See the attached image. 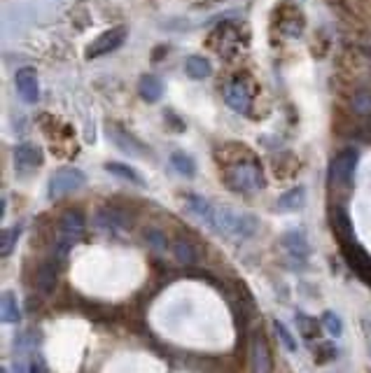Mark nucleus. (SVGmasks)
<instances>
[{
  "label": "nucleus",
  "mask_w": 371,
  "mask_h": 373,
  "mask_svg": "<svg viewBox=\"0 0 371 373\" xmlns=\"http://www.w3.org/2000/svg\"><path fill=\"white\" fill-rule=\"evenodd\" d=\"M184 72L191 77V79H206L213 75V63L206 59V57H199V54H191L184 61Z\"/></svg>",
  "instance_id": "6ab92c4d"
},
{
  "label": "nucleus",
  "mask_w": 371,
  "mask_h": 373,
  "mask_svg": "<svg viewBox=\"0 0 371 373\" xmlns=\"http://www.w3.org/2000/svg\"><path fill=\"white\" fill-rule=\"evenodd\" d=\"M339 243H341L343 256H345V261L350 264V268L371 287V256L364 252L360 245H357L355 238H350V241H339Z\"/></svg>",
  "instance_id": "0eeeda50"
},
{
  "label": "nucleus",
  "mask_w": 371,
  "mask_h": 373,
  "mask_svg": "<svg viewBox=\"0 0 371 373\" xmlns=\"http://www.w3.org/2000/svg\"><path fill=\"white\" fill-rule=\"evenodd\" d=\"M225 185L231 189L234 194H255L259 189L267 187L264 180L262 163L255 157L240 159V161L231 163L225 170Z\"/></svg>",
  "instance_id": "f03ea898"
},
{
  "label": "nucleus",
  "mask_w": 371,
  "mask_h": 373,
  "mask_svg": "<svg viewBox=\"0 0 371 373\" xmlns=\"http://www.w3.org/2000/svg\"><path fill=\"white\" fill-rule=\"evenodd\" d=\"M323 327H325L332 336H341V334H343L341 317H339L336 313H332V310H327V313L323 315Z\"/></svg>",
  "instance_id": "c85d7f7f"
},
{
  "label": "nucleus",
  "mask_w": 371,
  "mask_h": 373,
  "mask_svg": "<svg viewBox=\"0 0 371 373\" xmlns=\"http://www.w3.org/2000/svg\"><path fill=\"white\" fill-rule=\"evenodd\" d=\"M105 170H108V173H113V175H117V177H120V180H126V182H131V185L145 187V180H143V177L135 173V168L126 166V163L108 161V163H105Z\"/></svg>",
  "instance_id": "aec40b11"
},
{
  "label": "nucleus",
  "mask_w": 371,
  "mask_h": 373,
  "mask_svg": "<svg viewBox=\"0 0 371 373\" xmlns=\"http://www.w3.org/2000/svg\"><path fill=\"white\" fill-rule=\"evenodd\" d=\"M274 329H276V334H278V341H280L283 343V347H285L287 352H296V339L292 336V332H289V329L285 327V324H283L280 320H276L274 322Z\"/></svg>",
  "instance_id": "a878e982"
},
{
  "label": "nucleus",
  "mask_w": 371,
  "mask_h": 373,
  "mask_svg": "<svg viewBox=\"0 0 371 373\" xmlns=\"http://www.w3.org/2000/svg\"><path fill=\"white\" fill-rule=\"evenodd\" d=\"M42 150L35 148L30 143H23L19 148H15V166L19 170H33L42 163Z\"/></svg>",
  "instance_id": "4468645a"
},
{
  "label": "nucleus",
  "mask_w": 371,
  "mask_h": 373,
  "mask_svg": "<svg viewBox=\"0 0 371 373\" xmlns=\"http://www.w3.org/2000/svg\"><path fill=\"white\" fill-rule=\"evenodd\" d=\"M171 166L184 177H194L196 175L194 159H191L189 154H184V152H173V154H171Z\"/></svg>",
  "instance_id": "5701e85b"
},
{
  "label": "nucleus",
  "mask_w": 371,
  "mask_h": 373,
  "mask_svg": "<svg viewBox=\"0 0 371 373\" xmlns=\"http://www.w3.org/2000/svg\"><path fill=\"white\" fill-rule=\"evenodd\" d=\"M0 317H3L5 324L21 322V310H19V301H17L15 292L5 290L3 296H0Z\"/></svg>",
  "instance_id": "dca6fc26"
},
{
  "label": "nucleus",
  "mask_w": 371,
  "mask_h": 373,
  "mask_svg": "<svg viewBox=\"0 0 371 373\" xmlns=\"http://www.w3.org/2000/svg\"><path fill=\"white\" fill-rule=\"evenodd\" d=\"M367 50H369V52H371V38H369V40H367Z\"/></svg>",
  "instance_id": "473e14b6"
},
{
  "label": "nucleus",
  "mask_w": 371,
  "mask_h": 373,
  "mask_svg": "<svg viewBox=\"0 0 371 373\" xmlns=\"http://www.w3.org/2000/svg\"><path fill=\"white\" fill-rule=\"evenodd\" d=\"M59 280V271H57V261H45L38 268V275H35V283H38V290L42 294H52L54 287H57Z\"/></svg>",
  "instance_id": "f3484780"
},
{
  "label": "nucleus",
  "mask_w": 371,
  "mask_h": 373,
  "mask_svg": "<svg viewBox=\"0 0 371 373\" xmlns=\"http://www.w3.org/2000/svg\"><path fill=\"white\" fill-rule=\"evenodd\" d=\"M225 103L238 114L250 112L252 110V94H250V89L245 87V82H240V79H236V82H229L225 87Z\"/></svg>",
  "instance_id": "9b49d317"
},
{
  "label": "nucleus",
  "mask_w": 371,
  "mask_h": 373,
  "mask_svg": "<svg viewBox=\"0 0 371 373\" xmlns=\"http://www.w3.org/2000/svg\"><path fill=\"white\" fill-rule=\"evenodd\" d=\"M145 241H147V245L154 248V250H159V252L169 248V238H166V234H164L162 229H154V226L145 231Z\"/></svg>",
  "instance_id": "cd10ccee"
},
{
  "label": "nucleus",
  "mask_w": 371,
  "mask_h": 373,
  "mask_svg": "<svg viewBox=\"0 0 371 373\" xmlns=\"http://www.w3.org/2000/svg\"><path fill=\"white\" fill-rule=\"evenodd\" d=\"M86 185V175L75 166H64L49 177V199H61Z\"/></svg>",
  "instance_id": "39448f33"
},
{
  "label": "nucleus",
  "mask_w": 371,
  "mask_h": 373,
  "mask_svg": "<svg viewBox=\"0 0 371 373\" xmlns=\"http://www.w3.org/2000/svg\"><path fill=\"white\" fill-rule=\"evenodd\" d=\"M171 250H173V256H175L178 264H182V266H194L196 264L194 248H191V243L184 241V238H175Z\"/></svg>",
  "instance_id": "412c9836"
},
{
  "label": "nucleus",
  "mask_w": 371,
  "mask_h": 373,
  "mask_svg": "<svg viewBox=\"0 0 371 373\" xmlns=\"http://www.w3.org/2000/svg\"><path fill=\"white\" fill-rule=\"evenodd\" d=\"M313 354L315 359H318V364H327L336 357V347H334V343H330V341H318L313 347Z\"/></svg>",
  "instance_id": "bb28decb"
},
{
  "label": "nucleus",
  "mask_w": 371,
  "mask_h": 373,
  "mask_svg": "<svg viewBox=\"0 0 371 373\" xmlns=\"http://www.w3.org/2000/svg\"><path fill=\"white\" fill-rule=\"evenodd\" d=\"M250 369L252 373H271L274 371V357H271L269 343L264 334H252L250 339Z\"/></svg>",
  "instance_id": "9d476101"
},
{
  "label": "nucleus",
  "mask_w": 371,
  "mask_h": 373,
  "mask_svg": "<svg viewBox=\"0 0 371 373\" xmlns=\"http://www.w3.org/2000/svg\"><path fill=\"white\" fill-rule=\"evenodd\" d=\"M357 161H360V152L355 148H345L332 159L330 163V185L336 189H348L355 177Z\"/></svg>",
  "instance_id": "20e7f679"
},
{
  "label": "nucleus",
  "mask_w": 371,
  "mask_h": 373,
  "mask_svg": "<svg viewBox=\"0 0 371 373\" xmlns=\"http://www.w3.org/2000/svg\"><path fill=\"white\" fill-rule=\"evenodd\" d=\"M364 329H367V334H369V350H371V327L369 324H364Z\"/></svg>",
  "instance_id": "2f4dec72"
},
{
  "label": "nucleus",
  "mask_w": 371,
  "mask_h": 373,
  "mask_svg": "<svg viewBox=\"0 0 371 373\" xmlns=\"http://www.w3.org/2000/svg\"><path fill=\"white\" fill-rule=\"evenodd\" d=\"M138 94L140 99L147 103H157L164 94V84L157 75H143L138 82Z\"/></svg>",
  "instance_id": "a211bd4d"
},
{
  "label": "nucleus",
  "mask_w": 371,
  "mask_h": 373,
  "mask_svg": "<svg viewBox=\"0 0 371 373\" xmlns=\"http://www.w3.org/2000/svg\"><path fill=\"white\" fill-rule=\"evenodd\" d=\"M126 26H115L110 30H105L101 33L98 38H94L89 47H86V59H98V57H105V54L120 50L124 45V40H126Z\"/></svg>",
  "instance_id": "423d86ee"
},
{
  "label": "nucleus",
  "mask_w": 371,
  "mask_h": 373,
  "mask_svg": "<svg viewBox=\"0 0 371 373\" xmlns=\"http://www.w3.org/2000/svg\"><path fill=\"white\" fill-rule=\"evenodd\" d=\"M19 236H21V226H10V229L3 231V236H0V254L3 256H10L15 252L17 243H19Z\"/></svg>",
  "instance_id": "b1692460"
},
{
  "label": "nucleus",
  "mask_w": 371,
  "mask_h": 373,
  "mask_svg": "<svg viewBox=\"0 0 371 373\" xmlns=\"http://www.w3.org/2000/svg\"><path fill=\"white\" fill-rule=\"evenodd\" d=\"M94 226L103 234H117V231H126L131 226V217L117 208H98L94 215Z\"/></svg>",
  "instance_id": "1a4fd4ad"
},
{
  "label": "nucleus",
  "mask_w": 371,
  "mask_h": 373,
  "mask_svg": "<svg viewBox=\"0 0 371 373\" xmlns=\"http://www.w3.org/2000/svg\"><path fill=\"white\" fill-rule=\"evenodd\" d=\"M30 373H42V364H40V362H35L33 366H30Z\"/></svg>",
  "instance_id": "7c9ffc66"
},
{
  "label": "nucleus",
  "mask_w": 371,
  "mask_h": 373,
  "mask_svg": "<svg viewBox=\"0 0 371 373\" xmlns=\"http://www.w3.org/2000/svg\"><path fill=\"white\" fill-rule=\"evenodd\" d=\"M196 5H218V3H225V0H194Z\"/></svg>",
  "instance_id": "c756f323"
},
{
  "label": "nucleus",
  "mask_w": 371,
  "mask_h": 373,
  "mask_svg": "<svg viewBox=\"0 0 371 373\" xmlns=\"http://www.w3.org/2000/svg\"><path fill=\"white\" fill-rule=\"evenodd\" d=\"M184 203H187V210L196 219H199V222L210 224V219H213V212H215V205L210 203L208 199L196 196V194H187V196H184Z\"/></svg>",
  "instance_id": "2eb2a0df"
},
{
  "label": "nucleus",
  "mask_w": 371,
  "mask_h": 373,
  "mask_svg": "<svg viewBox=\"0 0 371 373\" xmlns=\"http://www.w3.org/2000/svg\"><path fill=\"white\" fill-rule=\"evenodd\" d=\"M86 229L84 215L79 210H68L59 222L57 236H54V254L57 259H66L70 254V250L82 241Z\"/></svg>",
  "instance_id": "7ed1b4c3"
},
{
  "label": "nucleus",
  "mask_w": 371,
  "mask_h": 373,
  "mask_svg": "<svg viewBox=\"0 0 371 373\" xmlns=\"http://www.w3.org/2000/svg\"><path fill=\"white\" fill-rule=\"evenodd\" d=\"M15 84L19 96L26 103H38L40 99V84H38V72L33 68H19L15 75Z\"/></svg>",
  "instance_id": "f8f14e48"
},
{
  "label": "nucleus",
  "mask_w": 371,
  "mask_h": 373,
  "mask_svg": "<svg viewBox=\"0 0 371 373\" xmlns=\"http://www.w3.org/2000/svg\"><path fill=\"white\" fill-rule=\"evenodd\" d=\"M304 203H306V189L301 185L289 189V192H285L278 199V208L280 210H299V208H304Z\"/></svg>",
  "instance_id": "4be33fe9"
},
{
  "label": "nucleus",
  "mask_w": 371,
  "mask_h": 373,
  "mask_svg": "<svg viewBox=\"0 0 371 373\" xmlns=\"http://www.w3.org/2000/svg\"><path fill=\"white\" fill-rule=\"evenodd\" d=\"M210 229L218 234L231 238V241H247L257 234L259 222L257 217L247 215V212H238L234 208H220L215 205L213 219H210Z\"/></svg>",
  "instance_id": "f257e3e1"
},
{
  "label": "nucleus",
  "mask_w": 371,
  "mask_h": 373,
  "mask_svg": "<svg viewBox=\"0 0 371 373\" xmlns=\"http://www.w3.org/2000/svg\"><path fill=\"white\" fill-rule=\"evenodd\" d=\"M280 250L287 254L289 264H304L308 254H311V243H308V238L301 231L292 229L280 236Z\"/></svg>",
  "instance_id": "6e6552de"
},
{
  "label": "nucleus",
  "mask_w": 371,
  "mask_h": 373,
  "mask_svg": "<svg viewBox=\"0 0 371 373\" xmlns=\"http://www.w3.org/2000/svg\"><path fill=\"white\" fill-rule=\"evenodd\" d=\"M296 327H299V332L304 339H315L318 341V336H320V322L315 320V317L311 315H306V313H296Z\"/></svg>",
  "instance_id": "393cba45"
},
{
  "label": "nucleus",
  "mask_w": 371,
  "mask_h": 373,
  "mask_svg": "<svg viewBox=\"0 0 371 373\" xmlns=\"http://www.w3.org/2000/svg\"><path fill=\"white\" fill-rule=\"evenodd\" d=\"M108 138L113 140V143H115L122 152H126V154L145 157V145L138 143V140H135L131 133L124 131V128H120V126H108Z\"/></svg>",
  "instance_id": "ddd939ff"
}]
</instances>
